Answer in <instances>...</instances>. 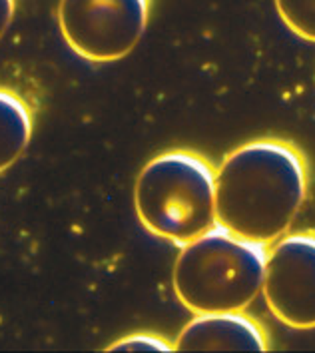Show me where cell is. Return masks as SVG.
<instances>
[{
    "label": "cell",
    "mask_w": 315,
    "mask_h": 353,
    "mask_svg": "<svg viewBox=\"0 0 315 353\" xmlns=\"http://www.w3.org/2000/svg\"><path fill=\"white\" fill-rule=\"evenodd\" d=\"M303 152L279 138L232 150L216 170V222L250 242L270 245L287 234L307 196Z\"/></svg>",
    "instance_id": "cell-1"
},
{
    "label": "cell",
    "mask_w": 315,
    "mask_h": 353,
    "mask_svg": "<svg viewBox=\"0 0 315 353\" xmlns=\"http://www.w3.org/2000/svg\"><path fill=\"white\" fill-rule=\"evenodd\" d=\"M267 245L214 225L182 245L172 285L192 314L243 312L261 294Z\"/></svg>",
    "instance_id": "cell-2"
},
{
    "label": "cell",
    "mask_w": 315,
    "mask_h": 353,
    "mask_svg": "<svg viewBox=\"0 0 315 353\" xmlns=\"http://www.w3.org/2000/svg\"><path fill=\"white\" fill-rule=\"evenodd\" d=\"M134 205L154 236L185 245L216 225V168L192 150H170L142 168Z\"/></svg>",
    "instance_id": "cell-3"
},
{
    "label": "cell",
    "mask_w": 315,
    "mask_h": 353,
    "mask_svg": "<svg viewBox=\"0 0 315 353\" xmlns=\"http://www.w3.org/2000/svg\"><path fill=\"white\" fill-rule=\"evenodd\" d=\"M150 0H60L58 26L66 44L90 62H116L142 40Z\"/></svg>",
    "instance_id": "cell-4"
},
{
    "label": "cell",
    "mask_w": 315,
    "mask_h": 353,
    "mask_svg": "<svg viewBox=\"0 0 315 353\" xmlns=\"http://www.w3.org/2000/svg\"><path fill=\"white\" fill-rule=\"evenodd\" d=\"M261 294L292 330H315V230L285 234L265 254Z\"/></svg>",
    "instance_id": "cell-5"
},
{
    "label": "cell",
    "mask_w": 315,
    "mask_h": 353,
    "mask_svg": "<svg viewBox=\"0 0 315 353\" xmlns=\"http://www.w3.org/2000/svg\"><path fill=\"white\" fill-rule=\"evenodd\" d=\"M176 352H267V334L243 312L198 314L180 332Z\"/></svg>",
    "instance_id": "cell-6"
},
{
    "label": "cell",
    "mask_w": 315,
    "mask_h": 353,
    "mask_svg": "<svg viewBox=\"0 0 315 353\" xmlns=\"http://www.w3.org/2000/svg\"><path fill=\"white\" fill-rule=\"evenodd\" d=\"M32 136V114L19 94L0 88V172L12 166Z\"/></svg>",
    "instance_id": "cell-7"
},
{
    "label": "cell",
    "mask_w": 315,
    "mask_h": 353,
    "mask_svg": "<svg viewBox=\"0 0 315 353\" xmlns=\"http://www.w3.org/2000/svg\"><path fill=\"white\" fill-rule=\"evenodd\" d=\"M276 8L296 37L315 44V0H276Z\"/></svg>",
    "instance_id": "cell-8"
},
{
    "label": "cell",
    "mask_w": 315,
    "mask_h": 353,
    "mask_svg": "<svg viewBox=\"0 0 315 353\" xmlns=\"http://www.w3.org/2000/svg\"><path fill=\"white\" fill-rule=\"evenodd\" d=\"M106 352H176L174 343L154 334H134L110 343Z\"/></svg>",
    "instance_id": "cell-9"
},
{
    "label": "cell",
    "mask_w": 315,
    "mask_h": 353,
    "mask_svg": "<svg viewBox=\"0 0 315 353\" xmlns=\"http://www.w3.org/2000/svg\"><path fill=\"white\" fill-rule=\"evenodd\" d=\"M17 10V0H0V38L8 30L10 22L14 19Z\"/></svg>",
    "instance_id": "cell-10"
}]
</instances>
